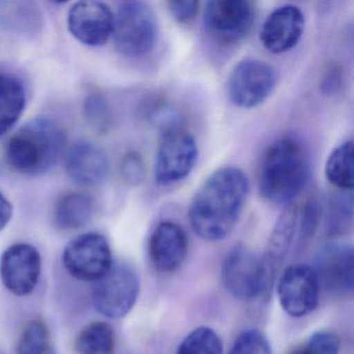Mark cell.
Wrapping results in <instances>:
<instances>
[{
	"label": "cell",
	"mask_w": 354,
	"mask_h": 354,
	"mask_svg": "<svg viewBox=\"0 0 354 354\" xmlns=\"http://www.w3.org/2000/svg\"><path fill=\"white\" fill-rule=\"evenodd\" d=\"M67 24L76 40L86 46L100 47L113 37L115 15L104 3L78 1L69 10Z\"/></svg>",
	"instance_id": "cell-13"
},
{
	"label": "cell",
	"mask_w": 354,
	"mask_h": 354,
	"mask_svg": "<svg viewBox=\"0 0 354 354\" xmlns=\"http://www.w3.org/2000/svg\"><path fill=\"white\" fill-rule=\"evenodd\" d=\"M122 178L131 186H140L146 179V165L142 155L136 151H129L124 155L120 165Z\"/></svg>",
	"instance_id": "cell-27"
},
{
	"label": "cell",
	"mask_w": 354,
	"mask_h": 354,
	"mask_svg": "<svg viewBox=\"0 0 354 354\" xmlns=\"http://www.w3.org/2000/svg\"><path fill=\"white\" fill-rule=\"evenodd\" d=\"M223 283L227 291L242 300L259 297L268 291L262 258L245 248H237L225 259L221 270Z\"/></svg>",
	"instance_id": "cell-10"
},
{
	"label": "cell",
	"mask_w": 354,
	"mask_h": 354,
	"mask_svg": "<svg viewBox=\"0 0 354 354\" xmlns=\"http://www.w3.org/2000/svg\"><path fill=\"white\" fill-rule=\"evenodd\" d=\"M339 337L333 331H317L308 339L304 348L297 349L299 354H339Z\"/></svg>",
	"instance_id": "cell-28"
},
{
	"label": "cell",
	"mask_w": 354,
	"mask_h": 354,
	"mask_svg": "<svg viewBox=\"0 0 354 354\" xmlns=\"http://www.w3.org/2000/svg\"><path fill=\"white\" fill-rule=\"evenodd\" d=\"M26 88L19 78L0 73V136L17 123L26 107Z\"/></svg>",
	"instance_id": "cell-20"
},
{
	"label": "cell",
	"mask_w": 354,
	"mask_h": 354,
	"mask_svg": "<svg viewBox=\"0 0 354 354\" xmlns=\"http://www.w3.org/2000/svg\"><path fill=\"white\" fill-rule=\"evenodd\" d=\"M158 35V20L149 3H119L113 32V44L118 53L130 59L145 57L156 46Z\"/></svg>",
	"instance_id": "cell-4"
},
{
	"label": "cell",
	"mask_w": 354,
	"mask_h": 354,
	"mask_svg": "<svg viewBox=\"0 0 354 354\" xmlns=\"http://www.w3.org/2000/svg\"><path fill=\"white\" fill-rule=\"evenodd\" d=\"M310 175V160L304 147L295 138L285 136L273 142L263 155L259 192L264 200L287 206L304 189Z\"/></svg>",
	"instance_id": "cell-2"
},
{
	"label": "cell",
	"mask_w": 354,
	"mask_h": 354,
	"mask_svg": "<svg viewBox=\"0 0 354 354\" xmlns=\"http://www.w3.org/2000/svg\"><path fill=\"white\" fill-rule=\"evenodd\" d=\"M66 171L80 185H100L109 176V157L102 149L92 142H76L68 152Z\"/></svg>",
	"instance_id": "cell-16"
},
{
	"label": "cell",
	"mask_w": 354,
	"mask_h": 354,
	"mask_svg": "<svg viewBox=\"0 0 354 354\" xmlns=\"http://www.w3.org/2000/svg\"><path fill=\"white\" fill-rule=\"evenodd\" d=\"M198 157L196 138L181 125L163 130L155 159L157 184L169 186L183 181L196 167Z\"/></svg>",
	"instance_id": "cell-5"
},
{
	"label": "cell",
	"mask_w": 354,
	"mask_h": 354,
	"mask_svg": "<svg viewBox=\"0 0 354 354\" xmlns=\"http://www.w3.org/2000/svg\"><path fill=\"white\" fill-rule=\"evenodd\" d=\"M63 264L74 279L95 283L113 266L109 241L99 233L82 234L66 246Z\"/></svg>",
	"instance_id": "cell-9"
},
{
	"label": "cell",
	"mask_w": 354,
	"mask_h": 354,
	"mask_svg": "<svg viewBox=\"0 0 354 354\" xmlns=\"http://www.w3.org/2000/svg\"><path fill=\"white\" fill-rule=\"evenodd\" d=\"M248 176L236 167L211 174L196 192L188 218L194 233L206 241L225 239L235 229L248 198Z\"/></svg>",
	"instance_id": "cell-1"
},
{
	"label": "cell",
	"mask_w": 354,
	"mask_h": 354,
	"mask_svg": "<svg viewBox=\"0 0 354 354\" xmlns=\"http://www.w3.org/2000/svg\"><path fill=\"white\" fill-rule=\"evenodd\" d=\"M13 205L0 192V232L3 231L13 217Z\"/></svg>",
	"instance_id": "cell-32"
},
{
	"label": "cell",
	"mask_w": 354,
	"mask_h": 354,
	"mask_svg": "<svg viewBox=\"0 0 354 354\" xmlns=\"http://www.w3.org/2000/svg\"><path fill=\"white\" fill-rule=\"evenodd\" d=\"M177 354H223V341L210 327H198L182 341Z\"/></svg>",
	"instance_id": "cell-24"
},
{
	"label": "cell",
	"mask_w": 354,
	"mask_h": 354,
	"mask_svg": "<svg viewBox=\"0 0 354 354\" xmlns=\"http://www.w3.org/2000/svg\"><path fill=\"white\" fill-rule=\"evenodd\" d=\"M306 19L299 8L285 5L273 10L263 24L260 40L273 55H281L293 49L304 35Z\"/></svg>",
	"instance_id": "cell-14"
},
{
	"label": "cell",
	"mask_w": 354,
	"mask_h": 354,
	"mask_svg": "<svg viewBox=\"0 0 354 354\" xmlns=\"http://www.w3.org/2000/svg\"><path fill=\"white\" fill-rule=\"evenodd\" d=\"M17 354H55L50 330L44 319H32L18 339Z\"/></svg>",
	"instance_id": "cell-23"
},
{
	"label": "cell",
	"mask_w": 354,
	"mask_h": 354,
	"mask_svg": "<svg viewBox=\"0 0 354 354\" xmlns=\"http://www.w3.org/2000/svg\"><path fill=\"white\" fill-rule=\"evenodd\" d=\"M42 259L35 246L16 243L0 258V279L16 296H26L36 289L40 279Z\"/></svg>",
	"instance_id": "cell-12"
},
{
	"label": "cell",
	"mask_w": 354,
	"mask_h": 354,
	"mask_svg": "<svg viewBox=\"0 0 354 354\" xmlns=\"http://www.w3.org/2000/svg\"><path fill=\"white\" fill-rule=\"evenodd\" d=\"M298 209L299 208L297 205L294 203L286 206L271 232L264 254L261 257L270 285H272L281 263L287 257L292 240L295 235L298 225Z\"/></svg>",
	"instance_id": "cell-18"
},
{
	"label": "cell",
	"mask_w": 354,
	"mask_h": 354,
	"mask_svg": "<svg viewBox=\"0 0 354 354\" xmlns=\"http://www.w3.org/2000/svg\"><path fill=\"white\" fill-rule=\"evenodd\" d=\"M325 177L337 189H353L354 146L351 140L343 142L330 153L325 163Z\"/></svg>",
	"instance_id": "cell-21"
},
{
	"label": "cell",
	"mask_w": 354,
	"mask_h": 354,
	"mask_svg": "<svg viewBox=\"0 0 354 354\" xmlns=\"http://www.w3.org/2000/svg\"><path fill=\"white\" fill-rule=\"evenodd\" d=\"M174 19L182 26H189L196 20L200 11V3L196 0H177L167 3Z\"/></svg>",
	"instance_id": "cell-30"
},
{
	"label": "cell",
	"mask_w": 354,
	"mask_h": 354,
	"mask_svg": "<svg viewBox=\"0 0 354 354\" xmlns=\"http://www.w3.org/2000/svg\"><path fill=\"white\" fill-rule=\"evenodd\" d=\"M74 348L77 354H115V331L104 321L90 323L76 335Z\"/></svg>",
	"instance_id": "cell-22"
},
{
	"label": "cell",
	"mask_w": 354,
	"mask_h": 354,
	"mask_svg": "<svg viewBox=\"0 0 354 354\" xmlns=\"http://www.w3.org/2000/svg\"><path fill=\"white\" fill-rule=\"evenodd\" d=\"M94 214V201L84 192H70L57 202L55 209V225L63 231H75L86 227Z\"/></svg>",
	"instance_id": "cell-19"
},
{
	"label": "cell",
	"mask_w": 354,
	"mask_h": 354,
	"mask_svg": "<svg viewBox=\"0 0 354 354\" xmlns=\"http://www.w3.org/2000/svg\"><path fill=\"white\" fill-rule=\"evenodd\" d=\"M140 294L138 273L127 264H113L109 272L95 281L92 299L95 308L106 318L119 319L133 308Z\"/></svg>",
	"instance_id": "cell-8"
},
{
	"label": "cell",
	"mask_w": 354,
	"mask_h": 354,
	"mask_svg": "<svg viewBox=\"0 0 354 354\" xmlns=\"http://www.w3.org/2000/svg\"><path fill=\"white\" fill-rule=\"evenodd\" d=\"M320 289L315 269L308 265H291L279 279L277 297L288 315L300 318L310 314L318 306Z\"/></svg>",
	"instance_id": "cell-11"
},
{
	"label": "cell",
	"mask_w": 354,
	"mask_h": 354,
	"mask_svg": "<svg viewBox=\"0 0 354 354\" xmlns=\"http://www.w3.org/2000/svg\"><path fill=\"white\" fill-rule=\"evenodd\" d=\"M188 250L185 231L177 223L163 221L153 232L149 242V254L155 268L171 272L181 266Z\"/></svg>",
	"instance_id": "cell-15"
},
{
	"label": "cell",
	"mask_w": 354,
	"mask_h": 354,
	"mask_svg": "<svg viewBox=\"0 0 354 354\" xmlns=\"http://www.w3.org/2000/svg\"><path fill=\"white\" fill-rule=\"evenodd\" d=\"M84 115L86 121L100 132L106 131L111 123V113L109 103L99 93L91 94L84 101Z\"/></svg>",
	"instance_id": "cell-25"
},
{
	"label": "cell",
	"mask_w": 354,
	"mask_h": 354,
	"mask_svg": "<svg viewBox=\"0 0 354 354\" xmlns=\"http://www.w3.org/2000/svg\"><path fill=\"white\" fill-rule=\"evenodd\" d=\"M320 285L337 295L353 290V250L351 246L330 245L321 252L316 270Z\"/></svg>",
	"instance_id": "cell-17"
},
{
	"label": "cell",
	"mask_w": 354,
	"mask_h": 354,
	"mask_svg": "<svg viewBox=\"0 0 354 354\" xmlns=\"http://www.w3.org/2000/svg\"><path fill=\"white\" fill-rule=\"evenodd\" d=\"M339 86V73L337 69L328 70L325 74L324 80H323V90L325 92H333L335 88Z\"/></svg>",
	"instance_id": "cell-33"
},
{
	"label": "cell",
	"mask_w": 354,
	"mask_h": 354,
	"mask_svg": "<svg viewBox=\"0 0 354 354\" xmlns=\"http://www.w3.org/2000/svg\"><path fill=\"white\" fill-rule=\"evenodd\" d=\"M229 354H271V348L262 331L248 329L237 337Z\"/></svg>",
	"instance_id": "cell-26"
},
{
	"label": "cell",
	"mask_w": 354,
	"mask_h": 354,
	"mask_svg": "<svg viewBox=\"0 0 354 354\" xmlns=\"http://www.w3.org/2000/svg\"><path fill=\"white\" fill-rule=\"evenodd\" d=\"M274 68L262 59H244L230 73L227 94L235 106L252 109L260 106L277 86Z\"/></svg>",
	"instance_id": "cell-7"
},
{
	"label": "cell",
	"mask_w": 354,
	"mask_h": 354,
	"mask_svg": "<svg viewBox=\"0 0 354 354\" xmlns=\"http://www.w3.org/2000/svg\"><path fill=\"white\" fill-rule=\"evenodd\" d=\"M65 145V132L59 124L47 118H37L10 138L6 158L17 173L43 175L55 167Z\"/></svg>",
	"instance_id": "cell-3"
},
{
	"label": "cell",
	"mask_w": 354,
	"mask_h": 354,
	"mask_svg": "<svg viewBox=\"0 0 354 354\" xmlns=\"http://www.w3.org/2000/svg\"><path fill=\"white\" fill-rule=\"evenodd\" d=\"M256 17V5L250 0H212L205 7L203 26L213 40L231 46L248 36Z\"/></svg>",
	"instance_id": "cell-6"
},
{
	"label": "cell",
	"mask_w": 354,
	"mask_h": 354,
	"mask_svg": "<svg viewBox=\"0 0 354 354\" xmlns=\"http://www.w3.org/2000/svg\"><path fill=\"white\" fill-rule=\"evenodd\" d=\"M346 198H339L333 205L328 216V231L337 233L342 230L347 229L348 223L352 216V201H345Z\"/></svg>",
	"instance_id": "cell-31"
},
{
	"label": "cell",
	"mask_w": 354,
	"mask_h": 354,
	"mask_svg": "<svg viewBox=\"0 0 354 354\" xmlns=\"http://www.w3.org/2000/svg\"><path fill=\"white\" fill-rule=\"evenodd\" d=\"M320 203L317 198H308L301 209H298V223L300 234L304 238H310L316 233L321 219Z\"/></svg>",
	"instance_id": "cell-29"
}]
</instances>
